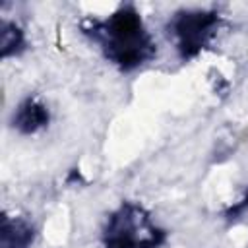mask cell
<instances>
[{"mask_svg":"<svg viewBox=\"0 0 248 248\" xmlns=\"http://www.w3.org/2000/svg\"><path fill=\"white\" fill-rule=\"evenodd\" d=\"M33 242H35L33 225L23 217L4 213L0 227V248H31Z\"/></svg>","mask_w":248,"mask_h":248,"instance_id":"obj_5","label":"cell"},{"mask_svg":"<svg viewBox=\"0 0 248 248\" xmlns=\"http://www.w3.org/2000/svg\"><path fill=\"white\" fill-rule=\"evenodd\" d=\"M25 48V35L19 25L14 21H2L0 23V52L2 58H10L19 54Z\"/></svg>","mask_w":248,"mask_h":248,"instance_id":"obj_6","label":"cell"},{"mask_svg":"<svg viewBox=\"0 0 248 248\" xmlns=\"http://www.w3.org/2000/svg\"><path fill=\"white\" fill-rule=\"evenodd\" d=\"M83 33L101 48L103 56L122 72H132L157 54V45L132 4L118 6L107 17L83 21Z\"/></svg>","mask_w":248,"mask_h":248,"instance_id":"obj_1","label":"cell"},{"mask_svg":"<svg viewBox=\"0 0 248 248\" xmlns=\"http://www.w3.org/2000/svg\"><path fill=\"white\" fill-rule=\"evenodd\" d=\"M48 120H50V114H48L46 105L39 97H25L17 105L12 124L19 134L29 136V134H37L43 128H46Z\"/></svg>","mask_w":248,"mask_h":248,"instance_id":"obj_4","label":"cell"},{"mask_svg":"<svg viewBox=\"0 0 248 248\" xmlns=\"http://www.w3.org/2000/svg\"><path fill=\"white\" fill-rule=\"evenodd\" d=\"M246 209H248V194H246L234 207L229 209V215H238V213H242V211H246Z\"/></svg>","mask_w":248,"mask_h":248,"instance_id":"obj_7","label":"cell"},{"mask_svg":"<svg viewBox=\"0 0 248 248\" xmlns=\"http://www.w3.org/2000/svg\"><path fill=\"white\" fill-rule=\"evenodd\" d=\"M165 240L167 231L138 202H122L110 211L101 232L103 248H161Z\"/></svg>","mask_w":248,"mask_h":248,"instance_id":"obj_2","label":"cell"},{"mask_svg":"<svg viewBox=\"0 0 248 248\" xmlns=\"http://www.w3.org/2000/svg\"><path fill=\"white\" fill-rule=\"evenodd\" d=\"M223 29V17L215 10H182L169 21V35L182 60H194L213 46Z\"/></svg>","mask_w":248,"mask_h":248,"instance_id":"obj_3","label":"cell"}]
</instances>
